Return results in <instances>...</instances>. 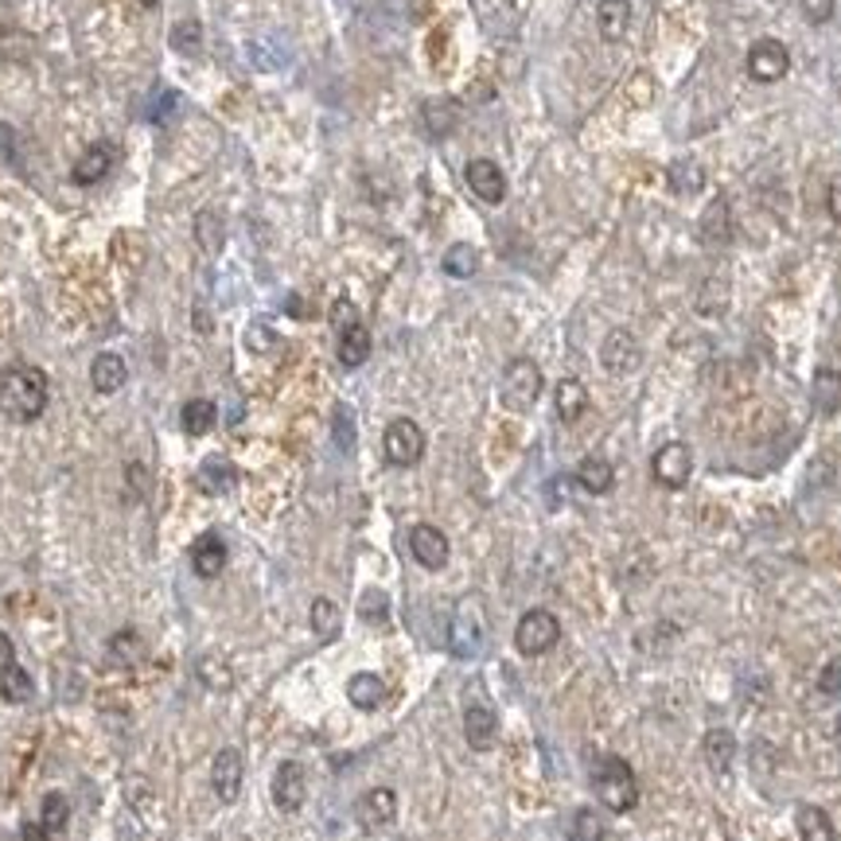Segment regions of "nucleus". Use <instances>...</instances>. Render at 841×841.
I'll use <instances>...</instances> for the list:
<instances>
[{
    "instance_id": "f257e3e1",
    "label": "nucleus",
    "mask_w": 841,
    "mask_h": 841,
    "mask_svg": "<svg viewBox=\"0 0 841 841\" xmlns=\"http://www.w3.org/2000/svg\"><path fill=\"white\" fill-rule=\"evenodd\" d=\"M51 398L47 374L32 362H9L0 367V413L16 421V425H32L39 421Z\"/></svg>"
},
{
    "instance_id": "f03ea898",
    "label": "nucleus",
    "mask_w": 841,
    "mask_h": 841,
    "mask_svg": "<svg viewBox=\"0 0 841 841\" xmlns=\"http://www.w3.org/2000/svg\"><path fill=\"white\" fill-rule=\"evenodd\" d=\"M592 787H596V799H601L611 814L635 811L639 783H635V771L628 768V759L611 756V752L592 759Z\"/></svg>"
},
{
    "instance_id": "7ed1b4c3",
    "label": "nucleus",
    "mask_w": 841,
    "mask_h": 841,
    "mask_svg": "<svg viewBox=\"0 0 841 841\" xmlns=\"http://www.w3.org/2000/svg\"><path fill=\"white\" fill-rule=\"evenodd\" d=\"M537 394H542V367L534 359H510L499 382L503 406L515 409V413H527L537 401Z\"/></svg>"
},
{
    "instance_id": "20e7f679",
    "label": "nucleus",
    "mask_w": 841,
    "mask_h": 841,
    "mask_svg": "<svg viewBox=\"0 0 841 841\" xmlns=\"http://www.w3.org/2000/svg\"><path fill=\"white\" fill-rule=\"evenodd\" d=\"M557 639H561V623H557L554 611H546V608L522 611V620H518V628H515L518 655H527V658L546 655V651L557 647Z\"/></svg>"
},
{
    "instance_id": "39448f33",
    "label": "nucleus",
    "mask_w": 841,
    "mask_h": 841,
    "mask_svg": "<svg viewBox=\"0 0 841 841\" xmlns=\"http://www.w3.org/2000/svg\"><path fill=\"white\" fill-rule=\"evenodd\" d=\"M382 453L394 468H413L425 456V433L417 425L413 417H394L386 425V436H382Z\"/></svg>"
},
{
    "instance_id": "423d86ee",
    "label": "nucleus",
    "mask_w": 841,
    "mask_h": 841,
    "mask_svg": "<svg viewBox=\"0 0 841 841\" xmlns=\"http://www.w3.org/2000/svg\"><path fill=\"white\" fill-rule=\"evenodd\" d=\"M483 643H487V628H483L480 604L463 601L453 616V628H448V647L456 658H480Z\"/></svg>"
},
{
    "instance_id": "0eeeda50",
    "label": "nucleus",
    "mask_w": 841,
    "mask_h": 841,
    "mask_svg": "<svg viewBox=\"0 0 841 841\" xmlns=\"http://www.w3.org/2000/svg\"><path fill=\"white\" fill-rule=\"evenodd\" d=\"M651 472H655V483H663L666 491H682L690 483V475H694V453H690V444L666 441L651 456Z\"/></svg>"
},
{
    "instance_id": "6e6552de",
    "label": "nucleus",
    "mask_w": 841,
    "mask_h": 841,
    "mask_svg": "<svg viewBox=\"0 0 841 841\" xmlns=\"http://www.w3.org/2000/svg\"><path fill=\"white\" fill-rule=\"evenodd\" d=\"M787 71H791V51H787V44L764 36V39H756V44L749 47L752 83L771 86V83H779V78H787Z\"/></svg>"
},
{
    "instance_id": "1a4fd4ad",
    "label": "nucleus",
    "mask_w": 841,
    "mask_h": 841,
    "mask_svg": "<svg viewBox=\"0 0 841 841\" xmlns=\"http://www.w3.org/2000/svg\"><path fill=\"white\" fill-rule=\"evenodd\" d=\"M601 362H604L608 374L623 379V374L639 370V362H643V347H639V339L628 332V327H611L601 343Z\"/></svg>"
},
{
    "instance_id": "9d476101",
    "label": "nucleus",
    "mask_w": 841,
    "mask_h": 841,
    "mask_svg": "<svg viewBox=\"0 0 841 841\" xmlns=\"http://www.w3.org/2000/svg\"><path fill=\"white\" fill-rule=\"evenodd\" d=\"M463 180H468V187H472L475 199H483V203H503L507 199V176H503V168L495 164V160L487 157H475L468 160V168H463Z\"/></svg>"
},
{
    "instance_id": "9b49d317",
    "label": "nucleus",
    "mask_w": 841,
    "mask_h": 841,
    "mask_svg": "<svg viewBox=\"0 0 841 841\" xmlns=\"http://www.w3.org/2000/svg\"><path fill=\"white\" fill-rule=\"evenodd\" d=\"M308 799V776L296 759H285L277 771H273V803L281 814H296Z\"/></svg>"
},
{
    "instance_id": "f8f14e48",
    "label": "nucleus",
    "mask_w": 841,
    "mask_h": 841,
    "mask_svg": "<svg viewBox=\"0 0 841 841\" xmlns=\"http://www.w3.org/2000/svg\"><path fill=\"white\" fill-rule=\"evenodd\" d=\"M409 554H413V561L421 565V569L436 573V569L448 565V554H453V549H448V537H444L441 530L421 522V527L409 530Z\"/></svg>"
},
{
    "instance_id": "ddd939ff",
    "label": "nucleus",
    "mask_w": 841,
    "mask_h": 841,
    "mask_svg": "<svg viewBox=\"0 0 841 841\" xmlns=\"http://www.w3.org/2000/svg\"><path fill=\"white\" fill-rule=\"evenodd\" d=\"M355 818L362 830H386L398 818V795L389 787H370L367 795L355 803Z\"/></svg>"
},
{
    "instance_id": "4468645a",
    "label": "nucleus",
    "mask_w": 841,
    "mask_h": 841,
    "mask_svg": "<svg viewBox=\"0 0 841 841\" xmlns=\"http://www.w3.org/2000/svg\"><path fill=\"white\" fill-rule=\"evenodd\" d=\"M242 779H246V764H242L238 749H222L211 764V787L222 803H238L242 795Z\"/></svg>"
},
{
    "instance_id": "2eb2a0df",
    "label": "nucleus",
    "mask_w": 841,
    "mask_h": 841,
    "mask_svg": "<svg viewBox=\"0 0 841 841\" xmlns=\"http://www.w3.org/2000/svg\"><path fill=\"white\" fill-rule=\"evenodd\" d=\"M113 160H118V148H113L110 140H94V145L86 148L83 157L74 160V168H71V180H74V184H78V187H86V184H98V180H106V176H110Z\"/></svg>"
},
{
    "instance_id": "dca6fc26",
    "label": "nucleus",
    "mask_w": 841,
    "mask_h": 841,
    "mask_svg": "<svg viewBox=\"0 0 841 841\" xmlns=\"http://www.w3.org/2000/svg\"><path fill=\"white\" fill-rule=\"evenodd\" d=\"M226 542H222L214 530H207V534H199L191 542V569L195 577H203V581H214V577L226 569Z\"/></svg>"
},
{
    "instance_id": "f3484780",
    "label": "nucleus",
    "mask_w": 841,
    "mask_h": 841,
    "mask_svg": "<svg viewBox=\"0 0 841 841\" xmlns=\"http://www.w3.org/2000/svg\"><path fill=\"white\" fill-rule=\"evenodd\" d=\"M195 483H199L203 495H231L238 487V468L226 456H207L199 463V472H195Z\"/></svg>"
},
{
    "instance_id": "a211bd4d",
    "label": "nucleus",
    "mask_w": 841,
    "mask_h": 841,
    "mask_svg": "<svg viewBox=\"0 0 841 841\" xmlns=\"http://www.w3.org/2000/svg\"><path fill=\"white\" fill-rule=\"evenodd\" d=\"M495 737H499V721L487 705H468L463 713V740L472 744V752H491L495 749Z\"/></svg>"
},
{
    "instance_id": "6ab92c4d",
    "label": "nucleus",
    "mask_w": 841,
    "mask_h": 841,
    "mask_svg": "<svg viewBox=\"0 0 841 841\" xmlns=\"http://www.w3.org/2000/svg\"><path fill=\"white\" fill-rule=\"evenodd\" d=\"M631 28V0H601L596 4V32L608 44H620Z\"/></svg>"
},
{
    "instance_id": "aec40b11",
    "label": "nucleus",
    "mask_w": 841,
    "mask_h": 841,
    "mask_svg": "<svg viewBox=\"0 0 841 841\" xmlns=\"http://www.w3.org/2000/svg\"><path fill=\"white\" fill-rule=\"evenodd\" d=\"M129 382V367H125V359L113 351H102L98 359H94L90 367V386L98 389V394H118L121 386Z\"/></svg>"
},
{
    "instance_id": "412c9836",
    "label": "nucleus",
    "mask_w": 841,
    "mask_h": 841,
    "mask_svg": "<svg viewBox=\"0 0 841 841\" xmlns=\"http://www.w3.org/2000/svg\"><path fill=\"white\" fill-rule=\"evenodd\" d=\"M811 398L814 409L826 417H833L841 409V370L838 367H818L811 382Z\"/></svg>"
},
{
    "instance_id": "4be33fe9",
    "label": "nucleus",
    "mask_w": 841,
    "mask_h": 841,
    "mask_svg": "<svg viewBox=\"0 0 841 841\" xmlns=\"http://www.w3.org/2000/svg\"><path fill=\"white\" fill-rule=\"evenodd\" d=\"M554 409H557V417H561L565 425L581 421L584 409H589V389H584V382L581 379H561V382H557Z\"/></svg>"
},
{
    "instance_id": "5701e85b",
    "label": "nucleus",
    "mask_w": 841,
    "mask_h": 841,
    "mask_svg": "<svg viewBox=\"0 0 841 841\" xmlns=\"http://www.w3.org/2000/svg\"><path fill=\"white\" fill-rule=\"evenodd\" d=\"M347 702L362 713H374L382 702H386V682H382L379 675H370V670H359V675H351V682H347Z\"/></svg>"
},
{
    "instance_id": "b1692460",
    "label": "nucleus",
    "mask_w": 841,
    "mask_h": 841,
    "mask_svg": "<svg viewBox=\"0 0 841 841\" xmlns=\"http://www.w3.org/2000/svg\"><path fill=\"white\" fill-rule=\"evenodd\" d=\"M577 483H581L589 495H608L616 487V468H611L604 456H584L577 463Z\"/></svg>"
},
{
    "instance_id": "393cba45",
    "label": "nucleus",
    "mask_w": 841,
    "mask_h": 841,
    "mask_svg": "<svg viewBox=\"0 0 841 841\" xmlns=\"http://www.w3.org/2000/svg\"><path fill=\"white\" fill-rule=\"evenodd\" d=\"M335 355H339V362L347 370L362 367V362L370 359V332L355 320V324H347L339 332V347H335Z\"/></svg>"
},
{
    "instance_id": "a878e982",
    "label": "nucleus",
    "mask_w": 841,
    "mask_h": 841,
    "mask_svg": "<svg viewBox=\"0 0 841 841\" xmlns=\"http://www.w3.org/2000/svg\"><path fill=\"white\" fill-rule=\"evenodd\" d=\"M421 118H425V129L429 137H448V133L456 129V121H460V110H456L453 98H429L425 106H421Z\"/></svg>"
},
{
    "instance_id": "bb28decb",
    "label": "nucleus",
    "mask_w": 841,
    "mask_h": 841,
    "mask_svg": "<svg viewBox=\"0 0 841 841\" xmlns=\"http://www.w3.org/2000/svg\"><path fill=\"white\" fill-rule=\"evenodd\" d=\"M795 826H799V838L803 841H838V830H833L830 814L823 806H799L795 814Z\"/></svg>"
},
{
    "instance_id": "cd10ccee",
    "label": "nucleus",
    "mask_w": 841,
    "mask_h": 841,
    "mask_svg": "<svg viewBox=\"0 0 841 841\" xmlns=\"http://www.w3.org/2000/svg\"><path fill=\"white\" fill-rule=\"evenodd\" d=\"M702 752L713 771H729L732 756H737V737H732V729H709L702 740Z\"/></svg>"
},
{
    "instance_id": "c85d7f7f",
    "label": "nucleus",
    "mask_w": 841,
    "mask_h": 841,
    "mask_svg": "<svg viewBox=\"0 0 841 841\" xmlns=\"http://www.w3.org/2000/svg\"><path fill=\"white\" fill-rule=\"evenodd\" d=\"M180 421H184L187 436H207L219 421V409H214L211 398H191L184 409H180Z\"/></svg>"
},
{
    "instance_id": "c756f323",
    "label": "nucleus",
    "mask_w": 841,
    "mask_h": 841,
    "mask_svg": "<svg viewBox=\"0 0 841 841\" xmlns=\"http://www.w3.org/2000/svg\"><path fill=\"white\" fill-rule=\"evenodd\" d=\"M308 620H312V631H316V639H320V643H332V639L339 635V628H343L339 608H335V601H327V596H316L312 611H308Z\"/></svg>"
},
{
    "instance_id": "7c9ffc66",
    "label": "nucleus",
    "mask_w": 841,
    "mask_h": 841,
    "mask_svg": "<svg viewBox=\"0 0 841 841\" xmlns=\"http://www.w3.org/2000/svg\"><path fill=\"white\" fill-rule=\"evenodd\" d=\"M441 269L448 277L468 281V277H475V269H480V253H475V246H468V242H456V246H448V253L441 258Z\"/></svg>"
},
{
    "instance_id": "2f4dec72",
    "label": "nucleus",
    "mask_w": 841,
    "mask_h": 841,
    "mask_svg": "<svg viewBox=\"0 0 841 841\" xmlns=\"http://www.w3.org/2000/svg\"><path fill=\"white\" fill-rule=\"evenodd\" d=\"M666 180H670V191L675 195H694L705 184V168L697 160H675L666 168Z\"/></svg>"
},
{
    "instance_id": "473e14b6",
    "label": "nucleus",
    "mask_w": 841,
    "mask_h": 841,
    "mask_svg": "<svg viewBox=\"0 0 841 841\" xmlns=\"http://www.w3.org/2000/svg\"><path fill=\"white\" fill-rule=\"evenodd\" d=\"M39 823L47 826V833H51V838H59V833L66 830V823H71V803H66V795H59V791H47L44 806H39Z\"/></svg>"
},
{
    "instance_id": "72a5a7b5",
    "label": "nucleus",
    "mask_w": 841,
    "mask_h": 841,
    "mask_svg": "<svg viewBox=\"0 0 841 841\" xmlns=\"http://www.w3.org/2000/svg\"><path fill=\"white\" fill-rule=\"evenodd\" d=\"M195 238H199V246H203L207 253H219L222 238H226V231H222V214L219 211L199 214V219H195Z\"/></svg>"
},
{
    "instance_id": "f704fd0d",
    "label": "nucleus",
    "mask_w": 841,
    "mask_h": 841,
    "mask_svg": "<svg viewBox=\"0 0 841 841\" xmlns=\"http://www.w3.org/2000/svg\"><path fill=\"white\" fill-rule=\"evenodd\" d=\"M0 697L9 705H24L32 697V678L24 675V666H12L9 675H0Z\"/></svg>"
},
{
    "instance_id": "c9c22d12",
    "label": "nucleus",
    "mask_w": 841,
    "mask_h": 841,
    "mask_svg": "<svg viewBox=\"0 0 841 841\" xmlns=\"http://www.w3.org/2000/svg\"><path fill=\"white\" fill-rule=\"evenodd\" d=\"M569 838L573 841H608V830H604V823L596 818V811H577L573 814V826H569Z\"/></svg>"
},
{
    "instance_id": "e433bc0d",
    "label": "nucleus",
    "mask_w": 841,
    "mask_h": 841,
    "mask_svg": "<svg viewBox=\"0 0 841 841\" xmlns=\"http://www.w3.org/2000/svg\"><path fill=\"white\" fill-rule=\"evenodd\" d=\"M199 678H203V682L211 685V690H219V694H226V690L234 685L231 666L222 663V658H211V655L199 658Z\"/></svg>"
},
{
    "instance_id": "4c0bfd02",
    "label": "nucleus",
    "mask_w": 841,
    "mask_h": 841,
    "mask_svg": "<svg viewBox=\"0 0 841 841\" xmlns=\"http://www.w3.org/2000/svg\"><path fill=\"white\" fill-rule=\"evenodd\" d=\"M717 226H721V234H729V199H721V195L713 199L709 211H705V219H702V231L709 242H713V231H717Z\"/></svg>"
},
{
    "instance_id": "58836bf2",
    "label": "nucleus",
    "mask_w": 841,
    "mask_h": 841,
    "mask_svg": "<svg viewBox=\"0 0 841 841\" xmlns=\"http://www.w3.org/2000/svg\"><path fill=\"white\" fill-rule=\"evenodd\" d=\"M199 39H203V28H199L195 20H187V24H180V28L172 32V47L184 51V55H199Z\"/></svg>"
},
{
    "instance_id": "ea45409f",
    "label": "nucleus",
    "mask_w": 841,
    "mask_h": 841,
    "mask_svg": "<svg viewBox=\"0 0 841 841\" xmlns=\"http://www.w3.org/2000/svg\"><path fill=\"white\" fill-rule=\"evenodd\" d=\"M335 444H339L343 453H351L355 448V417H351V409L347 406H335Z\"/></svg>"
},
{
    "instance_id": "a19ab883",
    "label": "nucleus",
    "mask_w": 841,
    "mask_h": 841,
    "mask_svg": "<svg viewBox=\"0 0 841 841\" xmlns=\"http://www.w3.org/2000/svg\"><path fill=\"white\" fill-rule=\"evenodd\" d=\"M386 608H389V601H386V592H379V589H370V592H362V601H359V616L362 620H386Z\"/></svg>"
},
{
    "instance_id": "79ce46f5",
    "label": "nucleus",
    "mask_w": 841,
    "mask_h": 841,
    "mask_svg": "<svg viewBox=\"0 0 841 841\" xmlns=\"http://www.w3.org/2000/svg\"><path fill=\"white\" fill-rule=\"evenodd\" d=\"M818 690H823L826 697L841 694V655H833L830 663L823 666V675H818Z\"/></svg>"
},
{
    "instance_id": "37998d69",
    "label": "nucleus",
    "mask_w": 841,
    "mask_h": 841,
    "mask_svg": "<svg viewBox=\"0 0 841 841\" xmlns=\"http://www.w3.org/2000/svg\"><path fill=\"white\" fill-rule=\"evenodd\" d=\"M799 9L811 24H830L833 9H838V0H799Z\"/></svg>"
},
{
    "instance_id": "c03bdc74",
    "label": "nucleus",
    "mask_w": 841,
    "mask_h": 841,
    "mask_svg": "<svg viewBox=\"0 0 841 841\" xmlns=\"http://www.w3.org/2000/svg\"><path fill=\"white\" fill-rule=\"evenodd\" d=\"M125 480H129V499H145V491H148V468L140 460H133L129 468H125Z\"/></svg>"
},
{
    "instance_id": "a18cd8bd",
    "label": "nucleus",
    "mask_w": 841,
    "mask_h": 841,
    "mask_svg": "<svg viewBox=\"0 0 841 841\" xmlns=\"http://www.w3.org/2000/svg\"><path fill=\"white\" fill-rule=\"evenodd\" d=\"M826 211H830L833 222H841V176H833L830 187H826Z\"/></svg>"
},
{
    "instance_id": "49530a36",
    "label": "nucleus",
    "mask_w": 841,
    "mask_h": 841,
    "mask_svg": "<svg viewBox=\"0 0 841 841\" xmlns=\"http://www.w3.org/2000/svg\"><path fill=\"white\" fill-rule=\"evenodd\" d=\"M12 666H20L16 663V643H12V639L0 631V675H9Z\"/></svg>"
},
{
    "instance_id": "de8ad7c7",
    "label": "nucleus",
    "mask_w": 841,
    "mask_h": 841,
    "mask_svg": "<svg viewBox=\"0 0 841 841\" xmlns=\"http://www.w3.org/2000/svg\"><path fill=\"white\" fill-rule=\"evenodd\" d=\"M355 320H359V316H355V305H351V300H339V305L332 308V324L339 327V332H343L347 324H355Z\"/></svg>"
},
{
    "instance_id": "09e8293b",
    "label": "nucleus",
    "mask_w": 841,
    "mask_h": 841,
    "mask_svg": "<svg viewBox=\"0 0 841 841\" xmlns=\"http://www.w3.org/2000/svg\"><path fill=\"white\" fill-rule=\"evenodd\" d=\"M20 841H55V838L47 833L44 823H24L20 826Z\"/></svg>"
},
{
    "instance_id": "8fccbe9b",
    "label": "nucleus",
    "mask_w": 841,
    "mask_h": 841,
    "mask_svg": "<svg viewBox=\"0 0 841 841\" xmlns=\"http://www.w3.org/2000/svg\"><path fill=\"white\" fill-rule=\"evenodd\" d=\"M140 4H145V9H157V0H140Z\"/></svg>"
}]
</instances>
